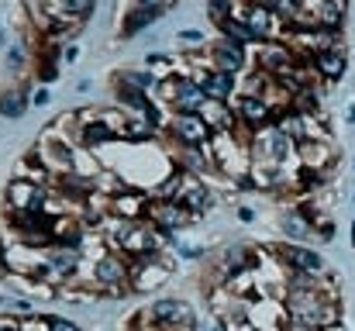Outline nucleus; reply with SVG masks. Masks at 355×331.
Here are the masks:
<instances>
[{
  "label": "nucleus",
  "instance_id": "f257e3e1",
  "mask_svg": "<svg viewBox=\"0 0 355 331\" xmlns=\"http://www.w3.org/2000/svg\"><path fill=\"white\" fill-rule=\"evenodd\" d=\"M90 280L94 287L101 290V297H128L131 294V262L121 255V252H111L104 248L94 262H90Z\"/></svg>",
  "mask_w": 355,
  "mask_h": 331
},
{
  "label": "nucleus",
  "instance_id": "f03ea898",
  "mask_svg": "<svg viewBox=\"0 0 355 331\" xmlns=\"http://www.w3.org/2000/svg\"><path fill=\"white\" fill-rule=\"evenodd\" d=\"M162 135L169 142H176L180 148H207V142L214 138V131L204 124L200 114H173V117H166Z\"/></svg>",
  "mask_w": 355,
  "mask_h": 331
},
{
  "label": "nucleus",
  "instance_id": "7ed1b4c3",
  "mask_svg": "<svg viewBox=\"0 0 355 331\" xmlns=\"http://www.w3.org/2000/svg\"><path fill=\"white\" fill-rule=\"evenodd\" d=\"M214 266H218V280L228 287V283H235V280H241V276H248V273L259 266V252L235 241V245H225V248L218 252Z\"/></svg>",
  "mask_w": 355,
  "mask_h": 331
},
{
  "label": "nucleus",
  "instance_id": "20e7f679",
  "mask_svg": "<svg viewBox=\"0 0 355 331\" xmlns=\"http://www.w3.org/2000/svg\"><path fill=\"white\" fill-rule=\"evenodd\" d=\"M145 318H148L152 325H162V328H169V331L193 328V307H190L183 297H162V300H155V304L145 311Z\"/></svg>",
  "mask_w": 355,
  "mask_h": 331
},
{
  "label": "nucleus",
  "instance_id": "39448f33",
  "mask_svg": "<svg viewBox=\"0 0 355 331\" xmlns=\"http://www.w3.org/2000/svg\"><path fill=\"white\" fill-rule=\"evenodd\" d=\"M73 142L80 148H87V152H101V148L121 142V135H118V128L104 117V110H97V117H90V121H83V124L73 128Z\"/></svg>",
  "mask_w": 355,
  "mask_h": 331
},
{
  "label": "nucleus",
  "instance_id": "423d86ee",
  "mask_svg": "<svg viewBox=\"0 0 355 331\" xmlns=\"http://www.w3.org/2000/svg\"><path fill=\"white\" fill-rule=\"evenodd\" d=\"M276 259H279V266H286L290 273H304V276H321V273L328 269L324 259H321V252H314V248H307V245H297V241L279 245V248H276Z\"/></svg>",
  "mask_w": 355,
  "mask_h": 331
},
{
  "label": "nucleus",
  "instance_id": "0eeeda50",
  "mask_svg": "<svg viewBox=\"0 0 355 331\" xmlns=\"http://www.w3.org/2000/svg\"><path fill=\"white\" fill-rule=\"evenodd\" d=\"M190 80L200 83V90L207 94V101H221V104H228V101L238 94V76L221 73V69H214V66H207V69H193Z\"/></svg>",
  "mask_w": 355,
  "mask_h": 331
},
{
  "label": "nucleus",
  "instance_id": "6e6552de",
  "mask_svg": "<svg viewBox=\"0 0 355 331\" xmlns=\"http://www.w3.org/2000/svg\"><path fill=\"white\" fill-rule=\"evenodd\" d=\"M235 117L255 135V131H262V128H269V124L276 121V108H272L266 97H238Z\"/></svg>",
  "mask_w": 355,
  "mask_h": 331
},
{
  "label": "nucleus",
  "instance_id": "1a4fd4ad",
  "mask_svg": "<svg viewBox=\"0 0 355 331\" xmlns=\"http://www.w3.org/2000/svg\"><path fill=\"white\" fill-rule=\"evenodd\" d=\"M207 59H211V66L214 69H221V73H245V66H248V59H245V49L235 45V42H228V38H218V42H211L207 45Z\"/></svg>",
  "mask_w": 355,
  "mask_h": 331
},
{
  "label": "nucleus",
  "instance_id": "9d476101",
  "mask_svg": "<svg viewBox=\"0 0 355 331\" xmlns=\"http://www.w3.org/2000/svg\"><path fill=\"white\" fill-rule=\"evenodd\" d=\"M45 10H49L52 21H62L69 28H80V24H87L94 17L97 0H52V3H45Z\"/></svg>",
  "mask_w": 355,
  "mask_h": 331
},
{
  "label": "nucleus",
  "instance_id": "9b49d317",
  "mask_svg": "<svg viewBox=\"0 0 355 331\" xmlns=\"http://www.w3.org/2000/svg\"><path fill=\"white\" fill-rule=\"evenodd\" d=\"M297 159L304 169H318V173H328L331 162H335V148H331V138H314V142H300L297 145Z\"/></svg>",
  "mask_w": 355,
  "mask_h": 331
},
{
  "label": "nucleus",
  "instance_id": "f8f14e48",
  "mask_svg": "<svg viewBox=\"0 0 355 331\" xmlns=\"http://www.w3.org/2000/svg\"><path fill=\"white\" fill-rule=\"evenodd\" d=\"M279 231H283L290 241H297V245L311 241V238H314V221L307 214V207H290V211H283Z\"/></svg>",
  "mask_w": 355,
  "mask_h": 331
},
{
  "label": "nucleus",
  "instance_id": "ddd939ff",
  "mask_svg": "<svg viewBox=\"0 0 355 331\" xmlns=\"http://www.w3.org/2000/svg\"><path fill=\"white\" fill-rule=\"evenodd\" d=\"M28 104H31V90L28 83H10L0 90V117L7 121H21L28 114Z\"/></svg>",
  "mask_w": 355,
  "mask_h": 331
},
{
  "label": "nucleus",
  "instance_id": "4468645a",
  "mask_svg": "<svg viewBox=\"0 0 355 331\" xmlns=\"http://www.w3.org/2000/svg\"><path fill=\"white\" fill-rule=\"evenodd\" d=\"M311 66H314V73H318L321 80L335 83V80H342V76H345V66H349V59H345V49L338 45V49H328V52L314 56V59H311Z\"/></svg>",
  "mask_w": 355,
  "mask_h": 331
},
{
  "label": "nucleus",
  "instance_id": "2eb2a0df",
  "mask_svg": "<svg viewBox=\"0 0 355 331\" xmlns=\"http://www.w3.org/2000/svg\"><path fill=\"white\" fill-rule=\"evenodd\" d=\"M176 204H180L190 218H197V214H204V211L214 204V197H211V190H207L204 183H193V180H190V183L183 187V194L176 197Z\"/></svg>",
  "mask_w": 355,
  "mask_h": 331
},
{
  "label": "nucleus",
  "instance_id": "dca6fc26",
  "mask_svg": "<svg viewBox=\"0 0 355 331\" xmlns=\"http://www.w3.org/2000/svg\"><path fill=\"white\" fill-rule=\"evenodd\" d=\"M155 21H159V14H152V10H141V7H131V3H128V7H124V14H121V38H135V35H138V31H145V28H152V24H155Z\"/></svg>",
  "mask_w": 355,
  "mask_h": 331
},
{
  "label": "nucleus",
  "instance_id": "f3484780",
  "mask_svg": "<svg viewBox=\"0 0 355 331\" xmlns=\"http://www.w3.org/2000/svg\"><path fill=\"white\" fill-rule=\"evenodd\" d=\"M200 117H204V124H207L214 135H221V131H228V128L235 124V114L228 110V104H221V101H207V104L200 108Z\"/></svg>",
  "mask_w": 355,
  "mask_h": 331
},
{
  "label": "nucleus",
  "instance_id": "a211bd4d",
  "mask_svg": "<svg viewBox=\"0 0 355 331\" xmlns=\"http://www.w3.org/2000/svg\"><path fill=\"white\" fill-rule=\"evenodd\" d=\"M3 62H7V73L10 76H17V73H24L28 66H31V56H28V45L24 42H10L7 49H3Z\"/></svg>",
  "mask_w": 355,
  "mask_h": 331
},
{
  "label": "nucleus",
  "instance_id": "6ab92c4d",
  "mask_svg": "<svg viewBox=\"0 0 355 331\" xmlns=\"http://www.w3.org/2000/svg\"><path fill=\"white\" fill-rule=\"evenodd\" d=\"M0 311H7V314H14V318H28V314H35L38 307H35L28 297H21V294H3V297H0Z\"/></svg>",
  "mask_w": 355,
  "mask_h": 331
},
{
  "label": "nucleus",
  "instance_id": "aec40b11",
  "mask_svg": "<svg viewBox=\"0 0 355 331\" xmlns=\"http://www.w3.org/2000/svg\"><path fill=\"white\" fill-rule=\"evenodd\" d=\"M21 331H52V314H28L21 318Z\"/></svg>",
  "mask_w": 355,
  "mask_h": 331
},
{
  "label": "nucleus",
  "instance_id": "412c9836",
  "mask_svg": "<svg viewBox=\"0 0 355 331\" xmlns=\"http://www.w3.org/2000/svg\"><path fill=\"white\" fill-rule=\"evenodd\" d=\"M173 3H176V0H131V7L152 10V14H159V17H162V14H166V10H169Z\"/></svg>",
  "mask_w": 355,
  "mask_h": 331
},
{
  "label": "nucleus",
  "instance_id": "4be33fe9",
  "mask_svg": "<svg viewBox=\"0 0 355 331\" xmlns=\"http://www.w3.org/2000/svg\"><path fill=\"white\" fill-rule=\"evenodd\" d=\"M52 331H80V325H76V321H69V318L52 314Z\"/></svg>",
  "mask_w": 355,
  "mask_h": 331
},
{
  "label": "nucleus",
  "instance_id": "5701e85b",
  "mask_svg": "<svg viewBox=\"0 0 355 331\" xmlns=\"http://www.w3.org/2000/svg\"><path fill=\"white\" fill-rule=\"evenodd\" d=\"M180 42H193V45H204V35L197 28H183L180 31Z\"/></svg>",
  "mask_w": 355,
  "mask_h": 331
},
{
  "label": "nucleus",
  "instance_id": "b1692460",
  "mask_svg": "<svg viewBox=\"0 0 355 331\" xmlns=\"http://www.w3.org/2000/svg\"><path fill=\"white\" fill-rule=\"evenodd\" d=\"M59 59H62V62H76V59H80V45H73V42H69V45L62 49V56H59Z\"/></svg>",
  "mask_w": 355,
  "mask_h": 331
},
{
  "label": "nucleus",
  "instance_id": "393cba45",
  "mask_svg": "<svg viewBox=\"0 0 355 331\" xmlns=\"http://www.w3.org/2000/svg\"><path fill=\"white\" fill-rule=\"evenodd\" d=\"M238 218H241V221H255V211H248V207H241V211H238Z\"/></svg>",
  "mask_w": 355,
  "mask_h": 331
},
{
  "label": "nucleus",
  "instance_id": "a878e982",
  "mask_svg": "<svg viewBox=\"0 0 355 331\" xmlns=\"http://www.w3.org/2000/svg\"><path fill=\"white\" fill-rule=\"evenodd\" d=\"M35 104H49V90H38L35 94Z\"/></svg>",
  "mask_w": 355,
  "mask_h": 331
},
{
  "label": "nucleus",
  "instance_id": "bb28decb",
  "mask_svg": "<svg viewBox=\"0 0 355 331\" xmlns=\"http://www.w3.org/2000/svg\"><path fill=\"white\" fill-rule=\"evenodd\" d=\"M0 49H7V28L0 24Z\"/></svg>",
  "mask_w": 355,
  "mask_h": 331
},
{
  "label": "nucleus",
  "instance_id": "cd10ccee",
  "mask_svg": "<svg viewBox=\"0 0 355 331\" xmlns=\"http://www.w3.org/2000/svg\"><path fill=\"white\" fill-rule=\"evenodd\" d=\"M345 121H349V124H355V104L349 108V114H345Z\"/></svg>",
  "mask_w": 355,
  "mask_h": 331
},
{
  "label": "nucleus",
  "instance_id": "c85d7f7f",
  "mask_svg": "<svg viewBox=\"0 0 355 331\" xmlns=\"http://www.w3.org/2000/svg\"><path fill=\"white\" fill-rule=\"evenodd\" d=\"M0 331H21V325H17V328H0Z\"/></svg>",
  "mask_w": 355,
  "mask_h": 331
},
{
  "label": "nucleus",
  "instance_id": "c756f323",
  "mask_svg": "<svg viewBox=\"0 0 355 331\" xmlns=\"http://www.w3.org/2000/svg\"><path fill=\"white\" fill-rule=\"evenodd\" d=\"M352 245H355V221H352Z\"/></svg>",
  "mask_w": 355,
  "mask_h": 331
},
{
  "label": "nucleus",
  "instance_id": "7c9ffc66",
  "mask_svg": "<svg viewBox=\"0 0 355 331\" xmlns=\"http://www.w3.org/2000/svg\"><path fill=\"white\" fill-rule=\"evenodd\" d=\"M352 162H355V159H352Z\"/></svg>",
  "mask_w": 355,
  "mask_h": 331
}]
</instances>
